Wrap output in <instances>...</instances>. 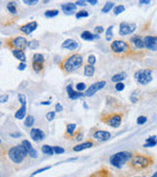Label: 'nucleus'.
Here are the masks:
<instances>
[{"mask_svg":"<svg viewBox=\"0 0 157 177\" xmlns=\"http://www.w3.org/2000/svg\"><path fill=\"white\" fill-rule=\"evenodd\" d=\"M130 164L132 167H134L137 170H142L144 168H147L152 164L153 160L151 157H147V155H132L131 159L129 160Z\"/></svg>","mask_w":157,"mask_h":177,"instance_id":"obj_1","label":"nucleus"},{"mask_svg":"<svg viewBox=\"0 0 157 177\" xmlns=\"http://www.w3.org/2000/svg\"><path fill=\"white\" fill-rule=\"evenodd\" d=\"M28 155V152L25 149V147L22 144L18 145V146L12 147L8 152V157L12 160L14 163H22L24 162V159H26V157Z\"/></svg>","mask_w":157,"mask_h":177,"instance_id":"obj_2","label":"nucleus"},{"mask_svg":"<svg viewBox=\"0 0 157 177\" xmlns=\"http://www.w3.org/2000/svg\"><path fill=\"white\" fill-rule=\"evenodd\" d=\"M83 56L80 54H73L71 56H69L68 58L63 62V69L68 73H71V72H74L76 70H78L81 66L83 65Z\"/></svg>","mask_w":157,"mask_h":177,"instance_id":"obj_3","label":"nucleus"},{"mask_svg":"<svg viewBox=\"0 0 157 177\" xmlns=\"http://www.w3.org/2000/svg\"><path fill=\"white\" fill-rule=\"evenodd\" d=\"M132 155V154L130 152H116V154H114L113 155H111L109 162L111 164L115 166V167L122 168V166L131 159Z\"/></svg>","mask_w":157,"mask_h":177,"instance_id":"obj_4","label":"nucleus"},{"mask_svg":"<svg viewBox=\"0 0 157 177\" xmlns=\"http://www.w3.org/2000/svg\"><path fill=\"white\" fill-rule=\"evenodd\" d=\"M135 78H136L137 82L139 85H147L152 81V73L148 69H142L136 72L135 74Z\"/></svg>","mask_w":157,"mask_h":177,"instance_id":"obj_5","label":"nucleus"},{"mask_svg":"<svg viewBox=\"0 0 157 177\" xmlns=\"http://www.w3.org/2000/svg\"><path fill=\"white\" fill-rule=\"evenodd\" d=\"M18 98L22 105L20 108L15 112V118L16 119L22 120L24 119V117H25L27 114V98H26V96L23 95V93H19Z\"/></svg>","mask_w":157,"mask_h":177,"instance_id":"obj_6","label":"nucleus"},{"mask_svg":"<svg viewBox=\"0 0 157 177\" xmlns=\"http://www.w3.org/2000/svg\"><path fill=\"white\" fill-rule=\"evenodd\" d=\"M137 29V25L132 23H127V22H123L120 24V29H119V34L120 36H128V34H131L136 31Z\"/></svg>","mask_w":157,"mask_h":177,"instance_id":"obj_7","label":"nucleus"},{"mask_svg":"<svg viewBox=\"0 0 157 177\" xmlns=\"http://www.w3.org/2000/svg\"><path fill=\"white\" fill-rule=\"evenodd\" d=\"M105 86H106V82L105 81H99L93 84L91 86H89L88 88V90L86 91L85 96L89 98V96H93L94 93H96L98 91H100L101 88H103Z\"/></svg>","mask_w":157,"mask_h":177,"instance_id":"obj_8","label":"nucleus"},{"mask_svg":"<svg viewBox=\"0 0 157 177\" xmlns=\"http://www.w3.org/2000/svg\"><path fill=\"white\" fill-rule=\"evenodd\" d=\"M129 48V45L126 41H120V39H117V41H114L111 44V49L113 50L115 53H123L126 52Z\"/></svg>","mask_w":157,"mask_h":177,"instance_id":"obj_9","label":"nucleus"},{"mask_svg":"<svg viewBox=\"0 0 157 177\" xmlns=\"http://www.w3.org/2000/svg\"><path fill=\"white\" fill-rule=\"evenodd\" d=\"M11 44L15 47V49H20L24 50L25 48L29 46V41H27L26 37H18L16 39H13L11 41Z\"/></svg>","mask_w":157,"mask_h":177,"instance_id":"obj_10","label":"nucleus"},{"mask_svg":"<svg viewBox=\"0 0 157 177\" xmlns=\"http://www.w3.org/2000/svg\"><path fill=\"white\" fill-rule=\"evenodd\" d=\"M143 42H144V46L147 49L151 50V51L157 50V37L146 36L143 39Z\"/></svg>","mask_w":157,"mask_h":177,"instance_id":"obj_11","label":"nucleus"},{"mask_svg":"<svg viewBox=\"0 0 157 177\" xmlns=\"http://www.w3.org/2000/svg\"><path fill=\"white\" fill-rule=\"evenodd\" d=\"M105 123L113 128L120 127V125L122 123V115L114 114V115H112V116H109L106 120H105Z\"/></svg>","mask_w":157,"mask_h":177,"instance_id":"obj_12","label":"nucleus"},{"mask_svg":"<svg viewBox=\"0 0 157 177\" xmlns=\"http://www.w3.org/2000/svg\"><path fill=\"white\" fill-rule=\"evenodd\" d=\"M93 139L96 141L99 142H104L109 140L111 138V133L108 132V131H103V130H97L96 132H94L93 134Z\"/></svg>","mask_w":157,"mask_h":177,"instance_id":"obj_13","label":"nucleus"},{"mask_svg":"<svg viewBox=\"0 0 157 177\" xmlns=\"http://www.w3.org/2000/svg\"><path fill=\"white\" fill-rule=\"evenodd\" d=\"M31 137L34 142H39L44 139L45 135L42 130L39 129V128H32L31 130Z\"/></svg>","mask_w":157,"mask_h":177,"instance_id":"obj_14","label":"nucleus"},{"mask_svg":"<svg viewBox=\"0 0 157 177\" xmlns=\"http://www.w3.org/2000/svg\"><path fill=\"white\" fill-rule=\"evenodd\" d=\"M36 28H37V23L36 21H32V22H29L28 24H26V25L22 26L21 31L23 32V33H25L26 34H29L34 31H36Z\"/></svg>","mask_w":157,"mask_h":177,"instance_id":"obj_15","label":"nucleus"},{"mask_svg":"<svg viewBox=\"0 0 157 177\" xmlns=\"http://www.w3.org/2000/svg\"><path fill=\"white\" fill-rule=\"evenodd\" d=\"M67 90V93H68L69 96V98H71V100H78V98H83V96H85V93H81V92H78V91H74L72 88V85H68L66 88Z\"/></svg>","mask_w":157,"mask_h":177,"instance_id":"obj_16","label":"nucleus"},{"mask_svg":"<svg viewBox=\"0 0 157 177\" xmlns=\"http://www.w3.org/2000/svg\"><path fill=\"white\" fill-rule=\"evenodd\" d=\"M78 47V44L76 41L72 39H68L66 41H63L62 44V48H65V49H68V50H75Z\"/></svg>","mask_w":157,"mask_h":177,"instance_id":"obj_17","label":"nucleus"},{"mask_svg":"<svg viewBox=\"0 0 157 177\" xmlns=\"http://www.w3.org/2000/svg\"><path fill=\"white\" fill-rule=\"evenodd\" d=\"M61 8L66 14H73L77 10V5L75 3H65L61 5Z\"/></svg>","mask_w":157,"mask_h":177,"instance_id":"obj_18","label":"nucleus"},{"mask_svg":"<svg viewBox=\"0 0 157 177\" xmlns=\"http://www.w3.org/2000/svg\"><path fill=\"white\" fill-rule=\"evenodd\" d=\"M81 37H82L83 41H93V39H99V37L97 36V34L94 36V34H91L89 31L83 32V33L81 34Z\"/></svg>","mask_w":157,"mask_h":177,"instance_id":"obj_19","label":"nucleus"},{"mask_svg":"<svg viewBox=\"0 0 157 177\" xmlns=\"http://www.w3.org/2000/svg\"><path fill=\"white\" fill-rule=\"evenodd\" d=\"M93 146V142H85V143H82V144H78L77 146H75L73 148L75 152H81V151H83V150H86V149H89Z\"/></svg>","mask_w":157,"mask_h":177,"instance_id":"obj_20","label":"nucleus"},{"mask_svg":"<svg viewBox=\"0 0 157 177\" xmlns=\"http://www.w3.org/2000/svg\"><path fill=\"white\" fill-rule=\"evenodd\" d=\"M131 41H132V44H135V46H136L137 48H139V49H142V48L145 47L144 46V42H143V39L139 36H135L134 37H132Z\"/></svg>","mask_w":157,"mask_h":177,"instance_id":"obj_21","label":"nucleus"},{"mask_svg":"<svg viewBox=\"0 0 157 177\" xmlns=\"http://www.w3.org/2000/svg\"><path fill=\"white\" fill-rule=\"evenodd\" d=\"M12 53H13V55L18 59V60L21 61V62H25L26 61V54H25V52H24V50L13 49Z\"/></svg>","mask_w":157,"mask_h":177,"instance_id":"obj_22","label":"nucleus"},{"mask_svg":"<svg viewBox=\"0 0 157 177\" xmlns=\"http://www.w3.org/2000/svg\"><path fill=\"white\" fill-rule=\"evenodd\" d=\"M146 143L143 145L144 148H152V147H155L157 145V137L156 136H151V137H148L146 139Z\"/></svg>","mask_w":157,"mask_h":177,"instance_id":"obj_23","label":"nucleus"},{"mask_svg":"<svg viewBox=\"0 0 157 177\" xmlns=\"http://www.w3.org/2000/svg\"><path fill=\"white\" fill-rule=\"evenodd\" d=\"M125 79H126V73H124V72L123 73H118V74L113 75L112 78H111L112 82H114V83H120Z\"/></svg>","mask_w":157,"mask_h":177,"instance_id":"obj_24","label":"nucleus"},{"mask_svg":"<svg viewBox=\"0 0 157 177\" xmlns=\"http://www.w3.org/2000/svg\"><path fill=\"white\" fill-rule=\"evenodd\" d=\"M94 71H95V69H94V67L93 65H86L85 66V69H83V72H85V75L88 77H91L94 74Z\"/></svg>","mask_w":157,"mask_h":177,"instance_id":"obj_25","label":"nucleus"},{"mask_svg":"<svg viewBox=\"0 0 157 177\" xmlns=\"http://www.w3.org/2000/svg\"><path fill=\"white\" fill-rule=\"evenodd\" d=\"M41 152H42V154L48 155H52L54 154L53 148L49 146V145H43V146L41 147Z\"/></svg>","mask_w":157,"mask_h":177,"instance_id":"obj_26","label":"nucleus"},{"mask_svg":"<svg viewBox=\"0 0 157 177\" xmlns=\"http://www.w3.org/2000/svg\"><path fill=\"white\" fill-rule=\"evenodd\" d=\"M44 62V56L42 54H39V53H36L34 54V57H32V63H37V64H42Z\"/></svg>","mask_w":157,"mask_h":177,"instance_id":"obj_27","label":"nucleus"},{"mask_svg":"<svg viewBox=\"0 0 157 177\" xmlns=\"http://www.w3.org/2000/svg\"><path fill=\"white\" fill-rule=\"evenodd\" d=\"M90 177H111V176H110V174L107 170L101 169V170L97 171V172H95V173H93Z\"/></svg>","mask_w":157,"mask_h":177,"instance_id":"obj_28","label":"nucleus"},{"mask_svg":"<svg viewBox=\"0 0 157 177\" xmlns=\"http://www.w3.org/2000/svg\"><path fill=\"white\" fill-rule=\"evenodd\" d=\"M114 2H106V4L104 5L103 7H102L101 9V12L104 13V14H106V13L110 12V10L113 9V7H114Z\"/></svg>","mask_w":157,"mask_h":177,"instance_id":"obj_29","label":"nucleus"},{"mask_svg":"<svg viewBox=\"0 0 157 177\" xmlns=\"http://www.w3.org/2000/svg\"><path fill=\"white\" fill-rule=\"evenodd\" d=\"M76 128H77V125L74 124V123H70V124L67 125V129H66L67 135L73 136V134H74L76 131Z\"/></svg>","mask_w":157,"mask_h":177,"instance_id":"obj_30","label":"nucleus"},{"mask_svg":"<svg viewBox=\"0 0 157 177\" xmlns=\"http://www.w3.org/2000/svg\"><path fill=\"white\" fill-rule=\"evenodd\" d=\"M25 126L26 127H32V125H34V117L32 116V115H29V116L26 117L25 119Z\"/></svg>","mask_w":157,"mask_h":177,"instance_id":"obj_31","label":"nucleus"},{"mask_svg":"<svg viewBox=\"0 0 157 177\" xmlns=\"http://www.w3.org/2000/svg\"><path fill=\"white\" fill-rule=\"evenodd\" d=\"M58 14H59L58 10H47V11L44 13V16L46 18H54Z\"/></svg>","mask_w":157,"mask_h":177,"instance_id":"obj_32","label":"nucleus"},{"mask_svg":"<svg viewBox=\"0 0 157 177\" xmlns=\"http://www.w3.org/2000/svg\"><path fill=\"white\" fill-rule=\"evenodd\" d=\"M7 9L9 10L11 14H17V8H16V4L14 2H9L7 4Z\"/></svg>","mask_w":157,"mask_h":177,"instance_id":"obj_33","label":"nucleus"},{"mask_svg":"<svg viewBox=\"0 0 157 177\" xmlns=\"http://www.w3.org/2000/svg\"><path fill=\"white\" fill-rule=\"evenodd\" d=\"M125 10H126V8L124 5H118V6H116L114 8V15H116V16L120 15L121 13L125 12Z\"/></svg>","mask_w":157,"mask_h":177,"instance_id":"obj_34","label":"nucleus"},{"mask_svg":"<svg viewBox=\"0 0 157 177\" xmlns=\"http://www.w3.org/2000/svg\"><path fill=\"white\" fill-rule=\"evenodd\" d=\"M22 145L25 147V149L27 150V152H28V155H29V152L32 151V150L34 149V148H32V144L29 143L28 140H24L23 142H22Z\"/></svg>","mask_w":157,"mask_h":177,"instance_id":"obj_35","label":"nucleus"},{"mask_svg":"<svg viewBox=\"0 0 157 177\" xmlns=\"http://www.w3.org/2000/svg\"><path fill=\"white\" fill-rule=\"evenodd\" d=\"M39 46V41H36V39H32V41L29 42V47L32 48V49H36Z\"/></svg>","mask_w":157,"mask_h":177,"instance_id":"obj_36","label":"nucleus"},{"mask_svg":"<svg viewBox=\"0 0 157 177\" xmlns=\"http://www.w3.org/2000/svg\"><path fill=\"white\" fill-rule=\"evenodd\" d=\"M88 17V12L85 11V10H82V11H78V13H76V18L81 19V18H86Z\"/></svg>","mask_w":157,"mask_h":177,"instance_id":"obj_37","label":"nucleus"},{"mask_svg":"<svg viewBox=\"0 0 157 177\" xmlns=\"http://www.w3.org/2000/svg\"><path fill=\"white\" fill-rule=\"evenodd\" d=\"M113 28H114L113 26H110L109 28L107 29V31H106V39L107 41H110L111 37H113Z\"/></svg>","mask_w":157,"mask_h":177,"instance_id":"obj_38","label":"nucleus"},{"mask_svg":"<svg viewBox=\"0 0 157 177\" xmlns=\"http://www.w3.org/2000/svg\"><path fill=\"white\" fill-rule=\"evenodd\" d=\"M146 121H147V118L145 116H143V115H142V116H139V117H137V125H143V124H145V123H146Z\"/></svg>","mask_w":157,"mask_h":177,"instance_id":"obj_39","label":"nucleus"},{"mask_svg":"<svg viewBox=\"0 0 157 177\" xmlns=\"http://www.w3.org/2000/svg\"><path fill=\"white\" fill-rule=\"evenodd\" d=\"M53 152H54V154H56V155H61V154H64L65 150L61 147L55 146V147H53Z\"/></svg>","mask_w":157,"mask_h":177,"instance_id":"obj_40","label":"nucleus"},{"mask_svg":"<svg viewBox=\"0 0 157 177\" xmlns=\"http://www.w3.org/2000/svg\"><path fill=\"white\" fill-rule=\"evenodd\" d=\"M86 88V86L85 83H78V84L76 85V88H77V91L78 92H81V93H82L83 91H85Z\"/></svg>","mask_w":157,"mask_h":177,"instance_id":"obj_41","label":"nucleus"},{"mask_svg":"<svg viewBox=\"0 0 157 177\" xmlns=\"http://www.w3.org/2000/svg\"><path fill=\"white\" fill-rule=\"evenodd\" d=\"M88 62L89 65H93V66L94 64L96 63V57H95L94 55H93V54L89 55L88 58Z\"/></svg>","mask_w":157,"mask_h":177,"instance_id":"obj_42","label":"nucleus"},{"mask_svg":"<svg viewBox=\"0 0 157 177\" xmlns=\"http://www.w3.org/2000/svg\"><path fill=\"white\" fill-rule=\"evenodd\" d=\"M55 115H56L55 111H49L46 114V119L48 120V121H52L54 118H55Z\"/></svg>","mask_w":157,"mask_h":177,"instance_id":"obj_43","label":"nucleus"},{"mask_svg":"<svg viewBox=\"0 0 157 177\" xmlns=\"http://www.w3.org/2000/svg\"><path fill=\"white\" fill-rule=\"evenodd\" d=\"M115 88L118 91V92H122V91H124V88H125V84L124 83H116V86H115Z\"/></svg>","mask_w":157,"mask_h":177,"instance_id":"obj_44","label":"nucleus"},{"mask_svg":"<svg viewBox=\"0 0 157 177\" xmlns=\"http://www.w3.org/2000/svg\"><path fill=\"white\" fill-rule=\"evenodd\" d=\"M50 168H51V166H46V167H43V168H40V169H39V170H36L34 173H32V176L36 175V174H39V173H41V172H43V171H45V170L50 169Z\"/></svg>","mask_w":157,"mask_h":177,"instance_id":"obj_45","label":"nucleus"},{"mask_svg":"<svg viewBox=\"0 0 157 177\" xmlns=\"http://www.w3.org/2000/svg\"><path fill=\"white\" fill-rule=\"evenodd\" d=\"M23 3L31 6V5H36V3H39V1H37V0H24Z\"/></svg>","mask_w":157,"mask_h":177,"instance_id":"obj_46","label":"nucleus"},{"mask_svg":"<svg viewBox=\"0 0 157 177\" xmlns=\"http://www.w3.org/2000/svg\"><path fill=\"white\" fill-rule=\"evenodd\" d=\"M8 100H9V96H8V95H2V96H0V103H7Z\"/></svg>","mask_w":157,"mask_h":177,"instance_id":"obj_47","label":"nucleus"},{"mask_svg":"<svg viewBox=\"0 0 157 177\" xmlns=\"http://www.w3.org/2000/svg\"><path fill=\"white\" fill-rule=\"evenodd\" d=\"M29 155L32 157V159H36V157H37V152L34 149H32V151L29 152Z\"/></svg>","mask_w":157,"mask_h":177,"instance_id":"obj_48","label":"nucleus"},{"mask_svg":"<svg viewBox=\"0 0 157 177\" xmlns=\"http://www.w3.org/2000/svg\"><path fill=\"white\" fill-rule=\"evenodd\" d=\"M94 32H95L96 34H102L104 32V29H103V27L98 26V27H96V28H94Z\"/></svg>","mask_w":157,"mask_h":177,"instance_id":"obj_49","label":"nucleus"},{"mask_svg":"<svg viewBox=\"0 0 157 177\" xmlns=\"http://www.w3.org/2000/svg\"><path fill=\"white\" fill-rule=\"evenodd\" d=\"M62 110H63V106H62L59 103H56V105H55V112H61Z\"/></svg>","mask_w":157,"mask_h":177,"instance_id":"obj_50","label":"nucleus"},{"mask_svg":"<svg viewBox=\"0 0 157 177\" xmlns=\"http://www.w3.org/2000/svg\"><path fill=\"white\" fill-rule=\"evenodd\" d=\"M26 67H27V65H26L25 62H21L20 64H19V66H18V70L23 71V70H25V69H26Z\"/></svg>","mask_w":157,"mask_h":177,"instance_id":"obj_51","label":"nucleus"},{"mask_svg":"<svg viewBox=\"0 0 157 177\" xmlns=\"http://www.w3.org/2000/svg\"><path fill=\"white\" fill-rule=\"evenodd\" d=\"M10 136L12 137V138H20L22 136V134L20 132H16V133H10Z\"/></svg>","mask_w":157,"mask_h":177,"instance_id":"obj_52","label":"nucleus"},{"mask_svg":"<svg viewBox=\"0 0 157 177\" xmlns=\"http://www.w3.org/2000/svg\"><path fill=\"white\" fill-rule=\"evenodd\" d=\"M76 5H78V6H86V1H81V0H78L75 3Z\"/></svg>","mask_w":157,"mask_h":177,"instance_id":"obj_53","label":"nucleus"},{"mask_svg":"<svg viewBox=\"0 0 157 177\" xmlns=\"http://www.w3.org/2000/svg\"><path fill=\"white\" fill-rule=\"evenodd\" d=\"M86 3H89L91 5H96L97 3H98V1H97V0H88Z\"/></svg>","mask_w":157,"mask_h":177,"instance_id":"obj_54","label":"nucleus"},{"mask_svg":"<svg viewBox=\"0 0 157 177\" xmlns=\"http://www.w3.org/2000/svg\"><path fill=\"white\" fill-rule=\"evenodd\" d=\"M139 4L147 5V4H150V1H149V0H140V1H139Z\"/></svg>","mask_w":157,"mask_h":177,"instance_id":"obj_55","label":"nucleus"},{"mask_svg":"<svg viewBox=\"0 0 157 177\" xmlns=\"http://www.w3.org/2000/svg\"><path fill=\"white\" fill-rule=\"evenodd\" d=\"M50 103H51L50 100H48V101H41V103H40V104H42V105H49Z\"/></svg>","mask_w":157,"mask_h":177,"instance_id":"obj_56","label":"nucleus"},{"mask_svg":"<svg viewBox=\"0 0 157 177\" xmlns=\"http://www.w3.org/2000/svg\"><path fill=\"white\" fill-rule=\"evenodd\" d=\"M150 177H157V171H156V172L154 173V174H152V175H151Z\"/></svg>","mask_w":157,"mask_h":177,"instance_id":"obj_57","label":"nucleus"},{"mask_svg":"<svg viewBox=\"0 0 157 177\" xmlns=\"http://www.w3.org/2000/svg\"><path fill=\"white\" fill-rule=\"evenodd\" d=\"M0 46H1V41H0Z\"/></svg>","mask_w":157,"mask_h":177,"instance_id":"obj_58","label":"nucleus"},{"mask_svg":"<svg viewBox=\"0 0 157 177\" xmlns=\"http://www.w3.org/2000/svg\"><path fill=\"white\" fill-rule=\"evenodd\" d=\"M136 177H142V176H136Z\"/></svg>","mask_w":157,"mask_h":177,"instance_id":"obj_59","label":"nucleus"},{"mask_svg":"<svg viewBox=\"0 0 157 177\" xmlns=\"http://www.w3.org/2000/svg\"><path fill=\"white\" fill-rule=\"evenodd\" d=\"M0 143H1V141H0Z\"/></svg>","mask_w":157,"mask_h":177,"instance_id":"obj_60","label":"nucleus"},{"mask_svg":"<svg viewBox=\"0 0 157 177\" xmlns=\"http://www.w3.org/2000/svg\"><path fill=\"white\" fill-rule=\"evenodd\" d=\"M0 177H1V176H0Z\"/></svg>","mask_w":157,"mask_h":177,"instance_id":"obj_61","label":"nucleus"},{"mask_svg":"<svg viewBox=\"0 0 157 177\" xmlns=\"http://www.w3.org/2000/svg\"></svg>","mask_w":157,"mask_h":177,"instance_id":"obj_62","label":"nucleus"}]
</instances>
